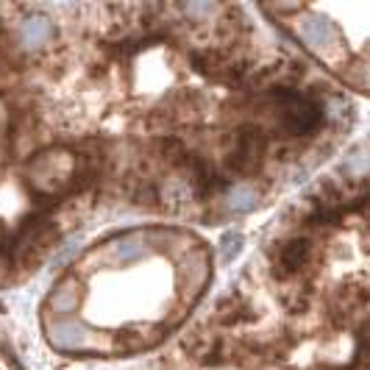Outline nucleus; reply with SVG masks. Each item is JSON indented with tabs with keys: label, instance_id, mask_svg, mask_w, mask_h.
<instances>
[{
	"label": "nucleus",
	"instance_id": "nucleus-1",
	"mask_svg": "<svg viewBox=\"0 0 370 370\" xmlns=\"http://www.w3.org/2000/svg\"><path fill=\"white\" fill-rule=\"evenodd\" d=\"M301 39L303 45L320 56L326 65H337L339 62V36H337V28L326 20V17H317V14H306L301 23Z\"/></svg>",
	"mask_w": 370,
	"mask_h": 370
},
{
	"label": "nucleus",
	"instance_id": "nucleus-2",
	"mask_svg": "<svg viewBox=\"0 0 370 370\" xmlns=\"http://www.w3.org/2000/svg\"><path fill=\"white\" fill-rule=\"evenodd\" d=\"M276 98L284 101L281 120H284V129L290 134H306V131H312L320 123V117H323V109L315 101L298 95V92H278Z\"/></svg>",
	"mask_w": 370,
	"mask_h": 370
},
{
	"label": "nucleus",
	"instance_id": "nucleus-3",
	"mask_svg": "<svg viewBox=\"0 0 370 370\" xmlns=\"http://www.w3.org/2000/svg\"><path fill=\"white\" fill-rule=\"evenodd\" d=\"M50 342L62 351H81L89 345V332L75 320H59L50 326Z\"/></svg>",
	"mask_w": 370,
	"mask_h": 370
},
{
	"label": "nucleus",
	"instance_id": "nucleus-4",
	"mask_svg": "<svg viewBox=\"0 0 370 370\" xmlns=\"http://www.w3.org/2000/svg\"><path fill=\"white\" fill-rule=\"evenodd\" d=\"M309 256H312L309 242L306 239H293V242L281 245V251H278V268L287 270V273H295V270H301L309 262Z\"/></svg>",
	"mask_w": 370,
	"mask_h": 370
},
{
	"label": "nucleus",
	"instance_id": "nucleus-5",
	"mask_svg": "<svg viewBox=\"0 0 370 370\" xmlns=\"http://www.w3.org/2000/svg\"><path fill=\"white\" fill-rule=\"evenodd\" d=\"M148 254V242L142 239V236H123L117 245H114V256H117V262H123V265H131L136 259H142Z\"/></svg>",
	"mask_w": 370,
	"mask_h": 370
},
{
	"label": "nucleus",
	"instance_id": "nucleus-6",
	"mask_svg": "<svg viewBox=\"0 0 370 370\" xmlns=\"http://www.w3.org/2000/svg\"><path fill=\"white\" fill-rule=\"evenodd\" d=\"M48 36H50V23H48L45 17H31V20L23 23V42H26L28 48L42 45Z\"/></svg>",
	"mask_w": 370,
	"mask_h": 370
},
{
	"label": "nucleus",
	"instance_id": "nucleus-7",
	"mask_svg": "<svg viewBox=\"0 0 370 370\" xmlns=\"http://www.w3.org/2000/svg\"><path fill=\"white\" fill-rule=\"evenodd\" d=\"M254 203H256L254 187H234V190L229 192V198H226V206H229L232 212H248V209H254Z\"/></svg>",
	"mask_w": 370,
	"mask_h": 370
},
{
	"label": "nucleus",
	"instance_id": "nucleus-8",
	"mask_svg": "<svg viewBox=\"0 0 370 370\" xmlns=\"http://www.w3.org/2000/svg\"><path fill=\"white\" fill-rule=\"evenodd\" d=\"M239 251H242V234L239 232H232V234L223 236V242H220V259H223V265H229Z\"/></svg>",
	"mask_w": 370,
	"mask_h": 370
},
{
	"label": "nucleus",
	"instance_id": "nucleus-9",
	"mask_svg": "<svg viewBox=\"0 0 370 370\" xmlns=\"http://www.w3.org/2000/svg\"><path fill=\"white\" fill-rule=\"evenodd\" d=\"M370 170V153H351L348 159H345V173H351L354 178H362L365 173Z\"/></svg>",
	"mask_w": 370,
	"mask_h": 370
},
{
	"label": "nucleus",
	"instance_id": "nucleus-10",
	"mask_svg": "<svg viewBox=\"0 0 370 370\" xmlns=\"http://www.w3.org/2000/svg\"><path fill=\"white\" fill-rule=\"evenodd\" d=\"M75 301H78V295H75L70 287H59V290L53 293V298H50V303H53L56 309H62L65 303H67V306H75Z\"/></svg>",
	"mask_w": 370,
	"mask_h": 370
},
{
	"label": "nucleus",
	"instance_id": "nucleus-11",
	"mask_svg": "<svg viewBox=\"0 0 370 370\" xmlns=\"http://www.w3.org/2000/svg\"><path fill=\"white\" fill-rule=\"evenodd\" d=\"M184 11H187V14H198V17H203V14L217 11V6H209V3H190Z\"/></svg>",
	"mask_w": 370,
	"mask_h": 370
},
{
	"label": "nucleus",
	"instance_id": "nucleus-12",
	"mask_svg": "<svg viewBox=\"0 0 370 370\" xmlns=\"http://www.w3.org/2000/svg\"><path fill=\"white\" fill-rule=\"evenodd\" d=\"M75 251H78V239H72L67 248H62V254L56 256V265H62V262H70V259L75 256Z\"/></svg>",
	"mask_w": 370,
	"mask_h": 370
},
{
	"label": "nucleus",
	"instance_id": "nucleus-13",
	"mask_svg": "<svg viewBox=\"0 0 370 370\" xmlns=\"http://www.w3.org/2000/svg\"><path fill=\"white\" fill-rule=\"evenodd\" d=\"M354 84H359V87H365V89H370V62H368V65H362V70H359V75L354 78Z\"/></svg>",
	"mask_w": 370,
	"mask_h": 370
}]
</instances>
